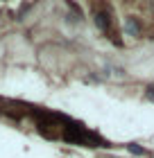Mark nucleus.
Listing matches in <instances>:
<instances>
[{
    "instance_id": "obj_1",
    "label": "nucleus",
    "mask_w": 154,
    "mask_h": 158,
    "mask_svg": "<svg viewBox=\"0 0 154 158\" xmlns=\"http://www.w3.org/2000/svg\"><path fill=\"white\" fill-rule=\"evenodd\" d=\"M125 30H127L131 36H136V34L141 32V25H138V20L134 16H129V18H125Z\"/></svg>"
},
{
    "instance_id": "obj_2",
    "label": "nucleus",
    "mask_w": 154,
    "mask_h": 158,
    "mask_svg": "<svg viewBox=\"0 0 154 158\" xmlns=\"http://www.w3.org/2000/svg\"><path fill=\"white\" fill-rule=\"evenodd\" d=\"M145 95H147V99H152V102H154V86H150V88H147V93H145Z\"/></svg>"
}]
</instances>
